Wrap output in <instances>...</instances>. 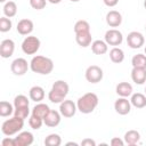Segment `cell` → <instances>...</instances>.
I'll return each mask as SVG.
<instances>
[{"instance_id": "52a82bcc", "label": "cell", "mask_w": 146, "mask_h": 146, "mask_svg": "<svg viewBox=\"0 0 146 146\" xmlns=\"http://www.w3.org/2000/svg\"><path fill=\"white\" fill-rule=\"evenodd\" d=\"M29 67H30V64L25 58H22V57L14 59L10 64V71L15 75H24L27 72Z\"/></svg>"}, {"instance_id": "2e32d148", "label": "cell", "mask_w": 146, "mask_h": 146, "mask_svg": "<svg viewBox=\"0 0 146 146\" xmlns=\"http://www.w3.org/2000/svg\"><path fill=\"white\" fill-rule=\"evenodd\" d=\"M106 23L111 27H117L122 23V15L116 10H110L106 14Z\"/></svg>"}, {"instance_id": "bcb514c9", "label": "cell", "mask_w": 146, "mask_h": 146, "mask_svg": "<svg viewBox=\"0 0 146 146\" xmlns=\"http://www.w3.org/2000/svg\"><path fill=\"white\" fill-rule=\"evenodd\" d=\"M145 94H146V88H145Z\"/></svg>"}, {"instance_id": "f6af8a7d", "label": "cell", "mask_w": 146, "mask_h": 146, "mask_svg": "<svg viewBox=\"0 0 146 146\" xmlns=\"http://www.w3.org/2000/svg\"><path fill=\"white\" fill-rule=\"evenodd\" d=\"M145 54H146V47H145Z\"/></svg>"}, {"instance_id": "7a4b0ae2", "label": "cell", "mask_w": 146, "mask_h": 146, "mask_svg": "<svg viewBox=\"0 0 146 146\" xmlns=\"http://www.w3.org/2000/svg\"><path fill=\"white\" fill-rule=\"evenodd\" d=\"M68 90H70V87L66 81L57 80L54 82V84L48 94V99L54 104H60L67 96Z\"/></svg>"}, {"instance_id": "836d02e7", "label": "cell", "mask_w": 146, "mask_h": 146, "mask_svg": "<svg viewBox=\"0 0 146 146\" xmlns=\"http://www.w3.org/2000/svg\"><path fill=\"white\" fill-rule=\"evenodd\" d=\"M30 114V108L29 106H25V107H17L15 108L14 111V115L17 116V117H21L23 120H25Z\"/></svg>"}, {"instance_id": "83f0119b", "label": "cell", "mask_w": 146, "mask_h": 146, "mask_svg": "<svg viewBox=\"0 0 146 146\" xmlns=\"http://www.w3.org/2000/svg\"><path fill=\"white\" fill-rule=\"evenodd\" d=\"M62 144V138L58 133H50L44 138L46 146H59Z\"/></svg>"}, {"instance_id": "3957f363", "label": "cell", "mask_w": 146, "mask_h": 146, "mask_svg": "<svg viewBox=\"0 0 146 146\" xmlns=\"http://www.w3.org/2000/svg\"><path fill=\"white\" fill-rule=\"evenodd\" d=\"M98 103H99V99L96 94L87 92V94L82 95L81 97H79V99L76 102L78 111H80L83 114L92 113L95 111V108L98 106Z\"/></svg>"}, {"instance_id": "8992f818", "label": "cell", "mask_w": 146, "mask_h": 146, "mask_svg": "<svg viewBox=\"0 0 146 146\" xmlns=\"http://www.w3.org/2000/svg\"><path fill=\"white\" fill-rule=\"evenodd\" d=\"M84 76H86V80L90 83H98L103 80V76H104V73H103V70L97 66V65H90L87 70H86V73H84Z\"/></svg>"}, {"instance_id": "9a60e30c", "label": "cell", "mask_w": 146, "mask_h": 146, "mask_svg": "<svg viewBox=\"0 0 146 146\" xmlns=\"http://www.w3.org/2000/svg\"><path fill=\"white\" fill-rule=\"evenodd\" d=\"M16 146H30L34 141V136L30 131H22L15 137Z\"/></svg>"}, {"instance_id": "603a6c76", "label": "cell", "mask_w": 146, "mask_h": 146, "mask_svg": "<svg viewBox=\"0 0 146 146\" xmlns=\"http://www.w3.org/2000/svg\"><path fill=\"white\" fill-rule=\"evenodd\" d=\"M110 59L115 64L122 63L124 60V51L119 47H113L110 50Z\"/></svg>"}, {"instance_id": "6da1fadb", "label": "cell", "mask_w": 146, "mask_h": 146, "mask_svg": "<svg viewBox=\"0 0 146 146\" xmlns=\"http://www.w3.org/2000/svg\"><path fill=\"white\" fill-rule=\"evenodd\" d=\"M30 68L34 73L47 75V74H49V73L52 72V70H54V62L50 58L46 57V56L36 55V56H34L31 59V62H30Z\"/></svg>"}, {"instance_id": "4dcf8cb0", "label": "cell", "mask_w": 146, "mask_h": 146, "mask_svg": "<svg viewBox=\"0 0 146 146\" xmlns=\"http://www.w3.org/2000/svg\"><path fill=\"white\" fill-rule=\"evenodd\" d=\"M29 104H30V100L25 95H17L14 98V107L15 108L25 107V106H29Z\"/></svg>"}, {"instance_id": "f1b7e54d", "label": "cell", "mask_w": 146, "mask_h": 146, "mask_svg": "<svg viewBox=\"0 0 146 146\" xmlns=\"http://www.w3.org/2000/svg\"><path fill=\"white\" fill-rule=\"evenodd\" d=\"M132 67H144L146 68V55L144 54H137L131 59Z\"/></svg>"}, {"instance_id": "f546056e", "label": "cell", "mask_w": 146, "mask_h": 146, "mask_svg": "<svg viewBox=\"0 0 146 146\" xmlns=\"http://www.w3.org/2000/svg\"><path fill=\"white\" fill-rule=\"evenodd\" d=\"M82 32H90V24L84 19H80L74 24V33L76 34Z\"/></svg>"}, {"instance_id": "8d00e7d4", "label": "cell", "mask_w": 146, "mask_h": 146, "mask_svg": "<svg viewBox=\"0 0 146 146\" xmlns=\"http://www.w3.org/2000/svg\"><path fill=\"white\" fill-rule=\"evenodd\" d=\"M110 144H111L112 146H123L125 143H124V140H122L121 138H119V137H114V138L111 139Z\"/></svg>"}, {"instance_id": "d6986e66", "label": "cell", "mask_w": 146, "mask_h": 146, "mask_svg": "<svg viewBox=\"0 0 146 146\" xmlns=\"http://www.w3.org/2000/svg\"><path fill=\"white\" fill-rule=\"evenodd\" d=\"M29 96L31 100L35 103H40L44 98V89L40 86H33L29 91Z\"/></svg>"}, {"instance_id": "7402d4cb", "label": "cell", "mask_w": 146, "mask_h": 146, "mask_svg": "<svg viewBox=\"0 0 146 146\" xmlns=\"http://www.w3.org/2000/svg\"><path fill=\"white\" fill-rule=\"evenodd\" d=\"M130 103L136 108H144L146 106V96L141 92H136L131 95Z\"/></svg>"}, {"instance_id": "277c9868", "label": "cell", "mask_w": 146, "mask_h": 146, "mask_svg": "<svg viewBox=\"0 0 146 146\" xmlns=\"http://www.w3.org/2000/svg\"><path fill=\"white\" fill-rule=\"evenodd\" d=\"M24 127V120L17 116H13L6 120L1 125V132L5 136H14L18 133Z\"/></svg>"}, {"instance_id": "1f68e13d", "label": "cell", "mask_w": 146, "mask_h": 146, "mask_svg": "<svg viewBox=\"0 0 146 146\" xmlns=\"http://www.w3.org/2000/svg\"><path fill=\"white\" fill-rule=\"evenodd\" d=\"M11 26H13V23H11L9 17L3 16V17L0 18V32L6 33V32L11 30Z\"/></svg>"}, {"instance_id": "5bb4252c", "label": "cell", "mask_w": 146, "mask_h": 146, "mask_svg": "<svg viewBox=\"0 0 146 146\" xmlns=\"http://www.w3.org/2000/svg\"><path fill=\"white\" fill-rule=\"evenodd\" d=\"M34 29V24L29 18H23L17 23L16 30L21 35H30Z\"/></svg>"}, {"instance_id": "e0dca14e", "label": "cell", "mask_w": 146, "mask_h": 146, "mask_svg": "<svg viewBox=\"0 0 146 146\" xmlns=\"http://www.w3.org/2000/svg\"><path fill=\"white\" fill-rule=\"evenodd\" d=\"M131 79L136 84H143L146 82V68L144 67H132Z\"/></svg>"}, {"instance_id": "5b68a950", "label": "cell", "mask_w": 146, "mask_h": 146, "mask_svg": "<svg viewBox=\"0 0 146 146\" xmlns=\"http://www.w3.org/2000/svg\"><path fill=\"white\" fill-rule=\"evenodd\" d=\"M40 44L41 42L38 36L27 35L22 42V50L26 55H34L40 49Z\"/></svg>"}, {"instance_id": "8fae6325", "label": "cell", "mask_w": 146, "mask_h": 146, "mask_svg": "<svg viewBox=\"0 0 146 146\" xmlns=\"http://www.w3.org/2000/svg\"><path fill=\"white\" fill-rule=\"evenodd\" d=\"M114 110L120 115H127L131 111V103L127 97H120L114 103Z\"/></svg>"}, {"instance_id": "60d3db41", "label": "cell", "mask_w": 146, "mask_h": 146, "mask_svg": "<svg viewBox=\"0 0 146 146\" xmlns=\"http://www.w3.org/2000/svg\"><path fill=\"white\" fill-rule=\"evenodd\" d=\"M66 145H74V146H76L78 144L76 143H73V141H70V143H66Z\"/></svg>"}, {"instance_id": "30bf717a", "label": "cell", "mask_w": 146, "mask_h": 146, "mask_svg": "<svg viewBox=\"0 0 146 146\" xmlns=\"http://www.w3.org/2000/svg\"><path fill=\"white\" fill-rule=\"evenodd\" d=\"M105 41H106L107 44L116 47V46H120L122 43L123 35H122V33L119 30L111 29V30L106 31V33H105Z\"/></svg>"}, {"instance_id": "ba28073f", "label": "cell", "mask_w": 146, "mask_h": 146, "mask_svg": "<svg viewBox=\"0 0 146 146\" xmlns=\"http://www.w3.org/2000/svg\"><path fill=\"white\" fill-rule=\"evenodd\" d=\"M76 111H78V106L71 99H64L59 104V112L64 117H73Z\"/></svg>"}, {"instance_id": "44dd1931", "label": "cell", "mask_w": 146, "mask_h": 146, "mask_svg": "<svg viewBox=\"0 0 146 146\" xmlns=\"http://www.w3.org/2000/svg\"><path fill=\"white\" fill-rule=\"evenodd\" d=\"M91 40H92V36H91L90 32H82V33H76L75 34V41L82 48H86V47L90 46Z\"/></svg>"}, {"instance_id": "f35d334b", "label": "cell", "mask_w": 146, "mask_h": 146, "mask_svg": "<svg viewBox=\"0 0 146 146\" xmlns=\"http://www.w3.org/2000/svg\"><path fill=\"white\" fill-rule=\"evenodd\" d=\"M103 1L107 7H115L119 3V0H103Z\"/></svg>"}, {"instance_id": "ac0fdd59", "label": "cell", "mask_w": 146, "mask_h": 146, "mask_svg": "<svg viewBox=\"0 0 146 146\" xmlns=\"http://www.w3.org/2000/svg\"><path fill=\"white\" fill-rule=\"evenodd\" d=\"M115 91L120 97H129L132 95V86L129 82H119L115 87Z\"/></svg>"}, {"instance_id": "e575fe53", "label": "cell", "mask_w": 146, "mask_h": 146, "mask_svg": "<svg viewBox=\"0 0 146 146\" xmlns=\"http://www.w3.org/2000/svg\"><path fill=\"white\" fill-rule=\"evenodd\" d=\"M47 0H30V6L35 10H41L46 7Z\"/></svg>"}, {"instance_id": "7dc6e473", "label": "cell", "mask_w": 146, "mask_h": 146, "mask_svg": "<svg viewBox=\"0 0 146 146\" xmlns=\"http://www.w3.org/2000/svg\"><path fill=\"white\" fill-rule=\"evenodd\" d=\"M145 30H146V25H145Z\"/></svg>"}, {"instance_id": "ab89813d", "label": "cell", "mask_w": 146, "mask_h": 146, "mask_svg": "<svg viewBox=\"0 0 146 146\" xmlns=\"http://www.w3.org/2000/svg\"><path fill=\"white\" fill-rule=\"evenodd\" d=\"M47 1L50 2V3H52V5H57V3L62 2V0H47Z\"/></svg>"}, {"instance_id": "4fadbf2b", "label": "cell", "mask_w": 146, "mask_h": 146, "mask_svg": "<svg viewBox=\"0 0 146 146\" xmlns=\"http://www.w3.org/2000/svg\"><path fill=\"white\" fill-rule=\"evenodd\" d=\"M60 120H62V114H60V112L55 111V110H50V111L48 112V114L44 116L43 123H44L47 127L55 128V127H57V125L60 123Z\"/></svg>"}, {"instance_id": "cb8c5ba5", "label": "cell", "mask_w": 146, "mask_h": 146, "mask_svg": "<svg viewBox=\"0 0 146 146\" xmlns=\"http://www.w3.org/2000/svg\"><path fill=\"white\" fill-rule=\"evenodd\" d=\"M50 111L49 106L47 104L43 103H38L33 108H32V115H35L38 117L44 119V116L48 114V112Z\"/></svg>"}, {"instance_id": "ee69618b", "label": "cell", "mask_w": 146, "mask_h": 146, "mask_svg": "<svg viewBox=\"0 0 146 146\" xmlns=\"http://www.w3.org/2000/svg\"><path fill=\"white\" fill-rule=\"evenodd\" d=\"M0 2H7V0H0Z\"/></svg>"}, {"instance_id": "7bdbcfd3", "label": "cell", "mask_w": 146, "mask_h": 146, "mask_svg": "<svg viewBox=\"0 0 146 146\" xmlns=\"http://www.w3.org/2000/svg\"><path fill=\"white\" fill-rule=\"evenodd\" d=\"M144 7H145V9H146V0L144 1Z\"/></svg>"}, {"instance_id": "b9f144b4", "label": "cell", "mask_w": 146, "mask_h": 146, "mask_svg": "<svg viewBox=\"0 0 146 146\" xmlns=\"http://www.w3.org/2000/svg\"><path fill=\"white\" fill-rule=\"evenodd\" d=\"M71 2H78V1H80V0H70Z\"/></svg>"}, {"instance_id": "d6a6232c", "label": "cell", "mask_w": 146, "mask_h": 146, "mask_svg": "<svg viewBox=\"0 0 146 146\" xmlns=\"http://www.w3.org/2000/svg\"><path fill=\"white\" fill-rule=\"evenodd\" d=\"M29 124H30V127H31L32 129L38 130V129H40V128L42 127V124H43V119L38 117V116H35V115H31V117L29 119Z\"/></svg>"}, {"instance_id": "d4e9b609", "label": "cell", "mask_w": 146, "mask_h": 146, "mask_svg": "<svg viewBox=\"0 0 146 146\" xmlns=\"http://www.w3.org/2000/svg\"><path fill=\"white\" fill-rule=\"evenodd\" d=\"M140 140V133L137 130H128L124 133V143L128 145H136Z\"/></svg>"}, {"instance_id": "d590c367", "label": "cell", "mask_w": 146, "mask_h": 146, "mask_svg": "<svg viewBox=\"0 0 146 146\" xmlns=\"http://www.w3.org/2000/svg\"><path fill=\"white\" fill-rule=\"evenodd\" d=\"M1 145L2 146H16L15 138H10V136H8V137H6V138L2 139Z\"/></svg>"}, {"instance_id": "7c38bea8", "label": "cell", "mask_w": 146, "mask_h": 146, "mask_svg": "<svg viewBox=\"0 0 146 146\" xmlns=\"http://www.w3.org/2000/svg\"><path fill=\"white\" fill-rule=\"evenodd\" d=\"M15 51V42L11 39H5L0 43V56L2 58H9Z\"/></svg>"}, {"instance_id": "4316f807", "label": "cell", "mask_w": 146, "mask_h": 146, "mask_svg": "<svg viewBox=\"0 0 146 146\" xmlns=\"http://www.w3.org/2000/svg\"><path fill=\"white\" fill-rule=\"evenodd\" d=\"M14 107L10 103L6 102V100H2L0 102V116L2 117H7V116H10L13 113H14Z\"/></svg>"}, {"instance_id": "74e56055", "label": "cell", "mask_w": 146, "mask_h": 146, "mask_svg": "<svg viewBox=\"0 0 146 146\" xmlns=\"http://www.w3.org/2000/svg\"><path fill=\"white\" fill-rule=\"evenodd\" d=\"M81 146H96V141L90 138H86L81 141Z\"/></svg>"}, {"instance_id": "484cf974", "label": "cell", "mask_w": 146, "mask_h": 146, "mask_svg": "<svg viewBox=\"0 0 146 146\" xmlns=\"http://www.w3.org/2000/svg\"><path fill=\"white\" fill-rule=\"evenodd\" d=\"M3 14L6 17H14L17 14V5L14 1H7L3 5Z\"/></svg>"}, {"instance_id": "9c48e42d", "label": "cell", "mask_w": 146, "mask_h": 146, "mask_svg": "<svg viewBox=\"0 0 146 146\" xmlns=\"http://www.w3.org/2000/svg\"><path fill=\"white\" fill-rule=\"evenodd\" d=\"M144 43H145V38L140 32L132 31L127 36V44L131 49H139L144 46Z\"/></svg>"}, {"instance_id": "ffe728a7", "label": "cell", "mask_w": 146, "mask_h": 146, "mask_svg": "<svg viewBox=\"0 0 146 146\" xmlns=\"http://www.w3.org/2000/svg\"><path fill=\"white\" fill-rule=\"evenodd\" d=\"M108 50V44L103 40H95L91 42V51L95 55H104Z\"/></svg>"}]
</instances>
